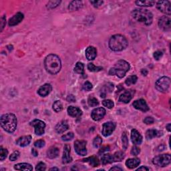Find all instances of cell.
<instances>
[{
    "label": "cell",
    "mask_w": 171,
    "mask_h": 171,
    "mask_svg": "<svg viewBox=\"0 0 171 171\" xmlns=\"http://www.w3.org/2000/svg\"><path fill=\"white\" fill-rule=\"evenodd\" d=\"M171 157L169 154H164L157 156L153 159L154 164L160 167H164L170 163Z\"/></svg>",
    "instance_id": "obj_7"
},
{
    "label": "cell",
    "mask_w": 171,
    "mask_h": 171,
    "mask_svg": "<svg viewBox=\"0 0 171 171\" xmlns=\"http://www.w3.org/2000/svg\"><path fill=\"white\" fill-rule=\"evenodd\" d=\"M110 171L111 170H120V171H122V168L119 167V166H114V167L111 168L110 169Z\"/></svg>",
    "instance_id": "obj_56"
},
{
    "label": "cell",
    "mask_w": 171,
    "mask_h": 171,
    "mask_svg": "<svg viewBox=\"0 0 171 171\" xmlns=\"http://www.w3.org/2000/svg\"><path fill=\"white\" fill-rule=\"evenodd\" d=\"M115 128H116V123L114 122H107L102 126V133L104 136L107 137L112 134Z\"/></svg>",
    "instance_id": "obj_10"
},
{
    "label": "cell",
    "mask_w": 171,
    "mask_h": 171,
    "mask_svg": "<svg viewBox=\"0 0 171 171\" xmlns=\"http://www.w3.org/2000/svg\"><path fill=\"white\" fill-rule=\"evenodd\" d=\"M46 165L44 162H40L37 164L36 167V170H46Z\"/></svg>",
    "instance_id": "obj_49"
},
{
    "label": "cell",
    "mask_w": 171,
    "mask_h": 171,
    "mask_svg": "<svg viewBox=\"0 0 171 171\" xmlns=\"http://www.w3.org/2000/svg\"><path fill=\"white\" fill-rule=\"evenodd\" d=\"M101 160H102V163L103 164H107L109 163H112V162H114L113 156L111 155H109V154H106V155L102 156Z\"/></svg>",
    "instance_id": "obj_32"
},
{
    "label": "cell",
    "mask_w": 171,
    "mask_h": 171,
    "mask_svg": "<svg viewBox=\"0 0 171 171\" xmlns=\"http://www.w3.org/2000/svg\"><path fill=\"white\" fill-rule=\"evenodd\" d=\"M68 114L72 117H80L82 114V111L78 107L74 106H69L68 108Z\"/></svg>",
    "instance_id": "obj_22"
},
{
    "label": "cell",
    "mask_w": 171,
    "mask_h": 171,
    "mask_svg": "<svg viewBox=\"0 0 171 171\" xmlns=\"http://www.w3.org/2000/svg\"><path fill=\"white\" fill-rule=\"evenodd\" d=\"M140 160L139 159L137 158H134V159H128L127 161H126V166H127L128 168H130V169H132V168H134L140 164Z\"/></svg>",
    "instance_id": "obj_23"
},
{
    "label": "cell",
    "mask_w": 171,
    "mask_h": 171,
    "mask_svg": "<svg viewBox=\"0 0 171 171\" xmlns=\"http://www.w3.org/2000/svg\"><path fill=\"white\" fill-rule=\"evenodd\" d=\"M114 89V84L112 83H108L106 85L104 86L102 89V94H100L101 98H105L107 93H110Z\"/></svg>",
    "instance_id": "obj_29"
},
{
    "label": "cell",
    "mask_w": 171,
    "mask_h": 171,
    "mask_svg": "<svg viewBox=\"0 0 171 171\" xmlns=\"http://www.w3.org/2000/svg\"><path fill=\"white\" fill-rule=\"evenodd\" d=\"M159 26L163 31H170L171 29V20L169 16H162L159 20Z\"/></svg>",
    "instance_id": "obj_11"
},
{
    "label": "cell",
    "mask_w": 171,
    "mask_h": 171,
    "mask_svg": "<svg viewBox=\"0 0 171 171\" xmlns=\"http://www.w3.org/2000/svg\"><path fill=\"white\" fill-rule=\"evenodd\" d=\"M140 153V149L136 146L132 147L131 151H130L131 155L133 156H137L138 155H139V153Z\"/></svg>",
    "instance_id": "obj_48"
},
{
    "label": "cell",
    "mask_w": 171,
    "mask_h": 171,
    "mask_svg": "<svg viewBox=\"0 0 171 171\" xmlns=\"http://www.w3.org/2000/svg\"><path fill=\"white\" fill-rule=\"evenodd\" d=\"M162 135V132L160 131H158L155 129H150L147 130L146 132V138L147 140H150V139L155 137H159Z\"/></svg>",
    "instance_id": "obj_24"
},
{
    "label": "cell",
    "mask_w": 171,
    "mask_h": 171,
    "mask_svg": "<svg viewBox=\"0 0 171 171\" xmlns=\"http://www.w3.org/2000/svg\"><path fill=\"white\" fill-rule=\"evenodd\" d=\"M50 170H59V168H50Z\"/></svg>",
    "instance_id": "obj_61"
},
{
    "label": "cell",
    "mask_w": 171,
    "mask_h": 171,
    "mask_svg": "<svg viewBox=\"0 0 171 171\" xmlns=\"http://www.w3.org/2000/svg\"><path fill=\"white\" fill-rule=\"evenodd\" d=\"M44 66L46 71L50 74L55 75L60 71L62 62L59 56L51 53L47 55L44 60Z\"/></svg>",
    "instance_id": "obj_1"
},
{
    "label": "cell",
    "mask_w": 171,
    "mask_h": 171,
    "mask_svg": "<svg viewBox=\"0 0 171 171\" xmlns=\"http://www.w3.org/2000/svg\"><path fill=\"white\" fill-rule=\"evenodd\" d=\"M131 140L134 144L140 145L142 142V136L137 130L133 129L131 131Z\"/></svg>",
    "instance_id": "obj_17"
},
{
    "label": "cell",
    "mask_w": 171,
    "mask_h": 171,
    "mask_svg": "<svg viewBox=\"0 0 171 171\" xmlns=\"http://www.w3.org/2000/svg\"><path fill=\"white\" fill-rule=\"evenodd\" d=\"M1 127L5 131L13 133L16 130L18 126V120L16 115L12 113H7L2 115L0 119Z\"/></svg>",
    "instance_id": "obj_2"
},
{
    "label": "cell",
    "mask_w": 171,
    "mask_h": 171,
    "mask_svg": "<svg viewBox=\"0 0 171 171\" xmlns=\"http://www.w3.org/2000/svg\"><path fill=\"white\" fill-rule=\"evenodd\" d=\"M162 55H163V53L160 52V51H157V52L154 53L153 56L155 57L156 60H159L162 57Z\"/></svg>",
    "instance_id": "obj_50"
},
{
    "label": "cell",
    "mask_w": 171,
    "mask_h": 171,
    "mask_svg": "<svg viewBox=\"0 0 171 171\" xmlns=\"http://www.w3.org/2000/svg\"><path fill=\"white\" fill-rule=\"evenodd\" d=\"M52 87L50 84H45L38 89V94L42 97H46L51 92Z\"/></svg>",
    "instance_id": "obj_18"
},
{
    "label": "cell",
    "mask_w": 171,
    "mask_h": 171,
    "mask_svg": "<svg viewBox=\"0 0 171 171\" xmlns=\"http://www.w3.org/2000/svg\"><path fill=\"white\" fill-rule=\"evenodd\" d=\"M8 155V151L7 149L3 148V147L0 148V160L1 161L5 160Z\"/></svg>",
    "instance_id": "obj_41"
},
{
    "label": "cell",
    "mask_w": 171,
    "mask_h": 171,
    "mask_svg": "<svg viewBox=\"0 0 171 171\" xmlns=\"http://www.w3.org/2000/svg\"><path fill=\"white\" fill-rule=\"evenodd\" d=\"M132 16L134 20L146 25H150L153 23V15L147 10L135 9L132 11Z\"/></svg>",
    "instance_id": "obj_4"
},
{
    "label": "cell",
    "mask_w": 171,
    "mask_h": 171,
    "mask_svg": "<svg viewBox=\"0 0 171 171\" xmlns=\"http://www.w3.org/2000/svg\"><path fill=\"white\" fill-rule=\"evenodd\" d=\"M122 147L124 150H127L128 145V139L125 132H124L122 136Z\"/></svg>",
    "instance_id": "obj_43"
},
{
    "label": "cell",
    "mask_w": 171,
    "mask_h": 171,
    "mask_svg": "<svg viewBox=\"0 0 171 171\" xmlns=\"http://www.w3.org/2000/svg\"><path fill=\"white\" fill-rule=\"evenodd\" d=\"M68 128H69V126H68L67 121L62 120L55 126V131L57 134H62L64 133V132H66L68 129Z\"/></svg>",
    "instance_id": "obj_20"
},
{
    "label": "cell",
    "mask_w": 171,
    "mask_h": 171,
    "mask_svg": "<svg viewBox=\"0 0 171 171\" xmlns=\"http://www.w3.org/2000/svg\"><path fill=\"white\" fill-rule=\"evenodd\" d=\"M170 126L171 124H168L166 125V129H167V130L168 132H170L171 130H170Z\"/></svg>",
    "instance_id": "obj_60"
},
{
    "label": "cell",
    "mask_w": 171,
    "mask_h": 171,
    "mask_svg": "<svg viewBox=\"0 0 171 171\" xmlns=\"http://www.w3.org/2000/svg\"><path fill=\"white\" fill-rule=\"evenodd\" d=\"M23 18H24V16H23L22 13H17V14H15L12 18H11L10 19L9 23H8V24H9V25L11 27L15 26V25L19 24V23L23 20Z\"/></svg>",
    "instance_id": "obj_15"
},
{
    "label": "cell",
    "mask_w": 171,
    "mask_h": 171,
    "mask_svg": "<svg viewBox=\"0 0 171 171\" xmlns=\"http://www.w3.org/2000/svg\"><path fill=\"white\" fill-rule=\"evenodd\" d=\"M135 3L140 7H152L155 2L154 1H136Z\"/></svg>",
    "instance_id": "obj_34"
},
{
    "label": "cell",
    "mask_w": 171,
    "mask_h": 171,
    "mask_svg": "<svg viewBox=\"0 0 171 171\" xmlns=\"http://www.w3.org/2000/svg\"><path fill=\"white\" fill-rule=\"evenodd\" d=\"M53 109L55 112H59L62 110L63 105L62 104V102L60 101H59V100L55 101L53 104Z\"/></svg>",
    "instance_id": "obj_37"
},
{
    "label": "cell",
    "mask_w": 171,
    "mask_h": 171,
    "mask_svg": "<svg viewBox=\"0 0 171 171\" xmlns=\"http://www.w3.org/2000/svg\"><path fill=\"white\" fill-rule=\"evenodd\" d=\"M30 124L34 127L35 133L36 135L41 136L44 134L45 128H46V124L40 120H34L31 122Z\"/></svg>",
    "instance_id": "obj_8"
},
{
    "label": "cell",
    "mask_w": 171,
    "mask_h": 171,
    "mask_svg": "<svg viewBox=\"0 0 171 171\" xmlns=\"http://www.w3.org/2000/svg\"><path fill=\"white\" fill-rule=\"evenodd\" d=\"M102 104L104 106L106 107L108 109H112L114 106V102L111 100H104L102 101Z\"/></svg>",
    "instance_id": "obj_42"
},
{
    "label": "cell",
    "mask_w": 171,
    "mask_h": 171,
    "mask_svg": "<svg viewBox=\"0 0 171 171\" xmlns=\"http://www.w3.org/2000/svg\"><path fill=\"white\" fill-rule=\"evenodd\" d=\"M83 7L82 1H72L70 3L68 9L71 12H74L81 9Z\"/></svg>",
    "instance_id": "obj_26"
},
{
    "label": "cell",
    "mask_w": 171,
    "mask_h": 171,
    "mask_svg": "<svg viewBox=\"0 0 171 171\" xmlns=\"http://www.w3.org/2000/svg\"><path fill=\"white\" fill-rule=\"evenodd\" d=\"M106 115V110L104 108H97L94 109L91 113V117L94 121H99Z\"/></svg>",
    "instance_id": "obj_13"
},
{
    "label": "cell",
    "mask_w": 171,
    "mask_h": 171,
    "mask_svg": "<svg viewBox=\"0 0 171 171\" xmlns=\"http://www.w3.org/2000/svg\"><path fill=\"white\" fill-rule=\"evenodd\" d=\"M102 140L100 138V136H96L93 140V146L94 148H99V147L102 145Z\"/></svg>",
    "instance_id": "obj_40"
},
{
    "label": "cell",
    "mask_w": 171,
    "mask_h": 171,
    "mask_svg": "<svg viewBox=\"0 0 171 171\" xmlns=\"http://www.w3.org/2000/svg\"><path fill=\"white\" fill-rule=\"evenodd\" d=\"M83 162H88L89 164H90L91 166H92L93 167H96V166H98L100 164V161L96 157L94 156H92V157H90L88 158H86V159H84L82 160Z\"/></svg>",
    "instance_id": "obj_28"
},
{
    "label": "cell",
    "mask_w": 171,
    "mask_h": 171,
    "mask_svg": "<svg viewBox=\"0 0 171 171\" xmlns=\"http://www.w3.org/2000/svg\"><path fill=\"white\" fill-rule=\"evenodd\" d=\"M132 98V95L130 91H126L123 94L120 96L118 101L123 102V103L127 104L129 102Z\"/></svg>",
    "instance_id": "obj_25"
},
{
    "label": "cell",
    "mask_w": 171,
    "mask_h": 171,
    "mask_svg": "<svg viewBox=\"0 0 171 171\" xmlns=\"http://www.w3.org/2000/svg\"><path fill=\"white\" fill-rule=\"evenodd\" d=\"M66 100H67L68 102H76V98H75V96L72 94H70L67 96V98H66Z\"/></svg>",
    "instance_id": "obj_54"
},
{
    "label": "cell",
    "mask_w": 171,
    "mask_h": 171,
    "mask_svg": "<svg viewBox=\"0 0 171 171\" xmlns=\"http://www.w3.org/2000/svg\"><path fill=\"white\" fill-rule=\"evenodd\" d=\"M31 153H32V155H33L34 156V157H37V156L38 155V151L34 149V148H32V150H31Z\"/></svg>",
    "instance_id": "obj_57"
},
{
    "label": "cell",
    "mask_w": 171,
    "mask_h": 171,
    "mask_svg": "<svg viewBox=\"0 0 171 171\" xmlns=\"http://www.w3.org/2000/svg\"><path fill=\"white\" fill-rule=\"evenodd\" d=\"M60 153L59 149L55 146H52L49 148V150L47 151V156L49 159H53L58 157Z\"/></svg>",
    "instance_id": "obj_27"
},
{
    "label": "cell",
    "mask_w": 171,
    "mask_h": 171,
    "mask_svg": "<svg viewBox=\"0 0 171 171\" xmlns=\"http://www.w3.org/2000/svg\"><path fill=\"white\" fill-rule=\"evenodd\" d=\"M74 72L78 74L84 75V66L82 62H77L74 68Z\"/></svg>",
    "instance_id": "obj_31"
},
{
    "label": "cell",
    "mask_w": 171,
    "mask_h": 171,
    "mask_svg": "<svg viewBox=\"0 0 171 171\" xmlns=\"http://www.w3.org/2000/svg\"><path fill=\"white\" fill-rule=\"evenodd\" d=\"M61 3V1H50L47 4V8L49 10H52L57 7Z\"/></svg>",
    "instance_id": "obj_39"
},
{
    "label": "cell",
    "mask_w": 171,
    "mask_h": 171,
    "mask_svg": "<svg viewBox=\"0 0 171 171\" xmlns=\"http://www.w3.org/2000/svg\"><path fill=\"white\" fill-rule=\"evenodd\" d=\"M141 74H142L143 76H146L148 74V71L146 69H142L141 70Z\"/></svg>",
    "instance_id": "obj_59"
},
{
    "label": "cell",
    "mask_w": 171,
    "mask_h": 171,
    "mask_svg": "<svg viewBox=\"0 0 171 171\" xmlns=\"http://www.w3.org/2000/svg\"><path fill=\"white\" fill-rule=\"evenodd\" d=\"M113 156V160H114V162H120L121 160H122L125 157V155L123 152L122 151H118L115 153Z\"/></svg>",
    "instance_id": "obj_33"
},
{
    "label": "cell",
    "mask_w": 171,
    "mask_h": 171,
    "mask_svg": "<svg viewBox=\"0 0 171 171\" xmlns=\"http://www.w3.org/2000/svg\"><path fill=\"white\" fill-rule=\"evenodd\" d=\"M132 106L136 110H139L142 112H147L149 110V107L147 105L146 101L143 99L135 100L132 104Z\"/></svg>",
    "instance_id": "obj_14"
},
{
    "label": "cell",
    "mask_w": 171,
    "mask_h": 171,
    "mask_svg": "<svg viewBox=\"0 0 171 171\" xmlns=\"http://www.w3.org/2000/svg\"><path fill=\"white\" fill-rule=\"evenodd\" d=\"M154 122H155V120H154L153 117H150V116L145 118L144 120V122L145 124H152L154 123Z\"/></svg>",
    "instance_id": "obj_51"
},
{
    "label": "cell",
    "mask_w": 171,
    "mask_h": 171,
    "mask_svg": "<svg viewBox=\"0 0 171 171\" xmlns=\"http://www.w3.org/2000/svg\"><path fill=\"white\" fill-rule=\"evenodd\" d=\"M88 104L91 107H96L99 104V102L96 98L92 97V96H90L88 100Z\"/></svg>",
    "instance_id": "obj_38"
},
{
    "label": "cell",
    "mask_w": 171,
    "mask_h": 171,
    "mask_svg": "<svg viewBox=\"0 0 171 171\" xmlns=\"http://www.w3.org/2000/svg\"><path fill=\"white\" fill-rule=\"evenodd\" d=\"M157 8L160 12L170 16L171 14L170 2L169 1H160L157 4Z\"/></svg>",
    "instance_id": "obj_12"
},
{
    "label": "cell",
    "mask_w": 171,
    "mask_h": 171,
    "mask_svg": "<svg viewBox=\"0 0 171 171\" xmlns=\"http://www.w3.org/2000/svg\"><path fill=\"white\" fill-rule=\"evenodd\" d=\"M97 55L96 49L93 46H89L86 50V56L88 60H94Z\"/></svg>",
    "instance_id": "obj_21"
},
{
    "label": "cell",
    "mask_w": 171,
    "mask_h": 171,
    "mask_svg": "<svg viewBox=\"0 0 171 171\" xmlns=\"http://www.w3.org/2000/svg\"><path fill=\"white\" fill-rule=\"evenodd\" d=\"M90 3L92 4L95 8H98L102 5L103 1H90Z\"/></svg>",
    "instance_id": "obj_52"
},
{
    "label": "cell",
    "mask_w": 171,
    "mask_h": 171,
    "mask_svg": "<svg viewBox=\"0 0 171 171\" xmlns=\"http://www.w3.org/2000/svg\"><path fill=\"white\" fill-rule=\"evenodd\" d=\"M70 152H71V148H70V145L66 144L64 148L62 156V162L64 164H68L72 162V159L70 156Z\"/></svg>",
    "instance_id": "obj_16"
},
{
    "label": "cell",
    "mask_w": 171,
    "mask_h": 171,
    "mask_svg": "<svg viewBox=\"0 0 171 171\" xmlns=\"http://www.w3.org/2000/svg\"><path fill=\"white\" fill-rule=\"evenodd\" d=\"M93 86L91 84L90 82H88V81H86V82H84V84L82 86V89L85 91H90L92 89Z\"/></svg>",
    "instance_id": "obj_45"
},
{
    "label": "cell",
    "mask_w": 171,
    "mask_h": 171,
    "mask_svg": "<svg viewBox=\"0 0 171 171\" xmlns=\"http://www.w3.org/2000/svg\"><path fill=\"white\" fill-rule=\"evenodd\" d=\"M109 150H110V147L109 146H105V147H104V148H102L101 150H100L99 151V154H102V153H104V152H107V151H108Z\"/></svg>",
    "instance_id": "obj_55"
},
{
    "label": "cell",
    "mask_w": 171,
    "mask_h": 171,
    "mask_svg": "<svg viewBox=\"0 0 171 171\" xmlns=\"http://www.w3.org/2000/svg\"><path fill=\"white\" fill-rule=\"evenodd\" d=\"M130 64L125 60H119L117 62L114 67L110 68L109 74L111 76L116 75L119 78H122L125 76L127 72L130 70Z\"/></svg>",
    "instance_id": "obj_5"
},
{
    "label": "cell",
    "mask_w": 171,
    "mask_h": 171,
    "mask_svg": "<svg viewBox=\"0 0 171 171\" xmlns=\"http://www.w3.org/2000/svg\"><path fill=\"white\" fill-rule=\"evenodd\" d=\"M45 144H46V142H45L44 140H39L34 142V146L36 148H42V147L45 146Z\"/></svg>",
    "instance_id": "obj_47"
},
{
    "label": "cell",
    "mask_w": 171,
    "mask_h": 171,
    "mask_svg": "<svg viewBox=\"0 0 171 171\" xmlns=\"http://www.w3.org/2000/svg\"><path fill=\"white\" fill-rule=\"evenodd\" d=\"M170 86V79L167 76H163L159 78L155 84V87L158 91L166 92L168 90Z\"/></svg>",
    "instance_id": "obj_6"
},
{
    "label": "cell",
    "mask_w": 171,
    "mask_h": 171,
    "mask_svg": "<svg viewBox=\"0 0 171 171\" xmlns=\"http://www.w3.org/2000/svg\"><path fill=\"white\" fill-rule=\"evenodd\" d=\"M1 31H3V29L4 28V27L5 26V23H6V19L5 16H2V18L1 19Z\"/></svg>",
    "instance_id": "obj_53"
},
{
    "label": "cell",
    "mask_w": 171,
    "mask_h": 171,
    "mask_svg": "<svg viewBox=\"0 0 171 171\" xmlns=\"http://www.w3.org/2000/svg\"><path fill=\"white\" fill-rule=\"evenodd\" d=\"M137 76H136V75H132V76H130L127 78V80L125 81V83L127 86H130L136 84V82H137Z\"/></svg>",
    "instance_id": "obj_35"
},
{
    "label": "cell",
    "mask_w": 171,
    "mask_h": 171,
    "mask_svg": "<svg viewBox=\"0 0 171 171\" xmlns=\"http://www.w3.org/2000/svg\"><path fill=\"white\" fill-rule=\"evenodd\" d=\"M19 157H20V153L18 151H14L12 155H10V160L11 161H15L17 159H18Z\"/></svg>",
    "instance_id": "obj_46"
},
{
    "label": "cell",
    "mask_w": 171,
    "mask_h": 171,
    "mask_svg": "<svg viewBox=\"0 0 171 171\" xmlns=\"http://www.w3.org/2000/svg\"><path fill=\"white\" fill-rule=\"evenodd\" d=\"M86 141L85 140H76L74 142L75 151L78 155L85 156L87 155Z\"/></svg>",
    "instance_id": "obj_9"
},
{
    "label": "cell",
    "mask_w": 171,
    "mask_h": 171,
    "mask_svg": "<svg viewBox=\"0 0 171 171\" xmlns=\"http://www.w3.org/2000/svg\"><path fill=\"white\" fill-rule=\"evenodd\" d=\"M31 136L29 135L27 136H23L19 138L18 140H16V144H18V146L21 147H25L28 146L29 143L31 142Z\"/></svg>",
    "instance_id": "obj_19"
},
{
    "label": "cell",
    "mask_w": 171,
    "mask_h": 171,
    "mask_svg": "<svg viewBox=\"0 0 171 171\" xmlns=\"http://www.w3.org/2000/svg\"><path fill=\"white\" fill-rule=\"evenodd\" d=\"M88 69L90 72H97L102 70L103 68L100 67V66H96L95 65H94L92 63H89L88 64Z\"/></svg>",
    "instance_id": "obj_36"
},
{
    "label": "cell",
    "mask_w": 171,
    "mask_h": 171,
    "mask_svg": "<svg viewBox=\"0 0 171 171\" xmlns=\"http://www.w3.org/2000/svg\"><path fill=\"white\" fill-rule=\"evenodd\" d=\"M150 169L148 168H147V167H146V166H141V167H140V168H138V169H137V170H149Z\"/></svg>",
    "instance_id": "obj_58"
},
{
    "label": "cell",
    "mask_w": 171,
    "mask_h": 171,
    "mask_svg": "<svg viewBox=\"0 0 171 171\" xmlns=\"http://www.w3.org/2000/svg\"><path fill=\"white\" fill-rule=\"evenodd\" d=\"M128 46L127 38L120 34H116L111 37L109 41V48L114 52H120L125 50Z\"/></svg>",
    "instance_id": "obj_3"
},
{
    "label": "cell",
    "mask_w": 171,
    "mask_h": 171,
    "mask_svg": "<svg viewBox=\"0 0 171 171\" xmlns=\"http://www.w3.org/2000/svg\"><path fill=\"white\" fill-rule=\"evenodd\" d=\"M14 168L17 170H32L33 167L28 163H18L14 166Z\"/></svg>",
    "instance_id": "obj_30"
},
{
    "label": "cell",
    "mask_w": 171,
    "mask_h": 171,
    "mask_svg": "<svg viewBox=\"0 0 171 171\" xmlns=\"http://www.w3.org/2000/svg\"><path fill=\"white\" fill-rule=\"evenodd\" d=\"M74 137V135L73 132H69V133L64 134V136H62V140L63 141H70L72 139H73Z\"/></svg>",
    "instance_id": "obj_44"
}]
</instances>
